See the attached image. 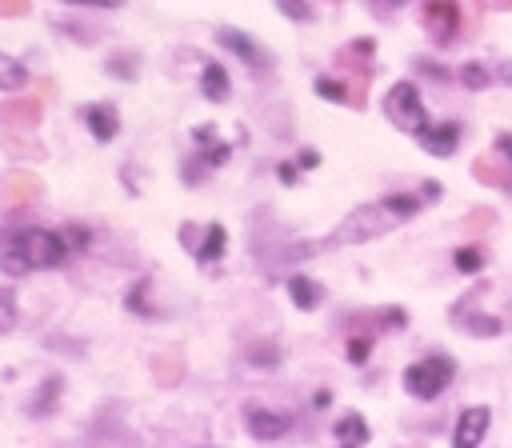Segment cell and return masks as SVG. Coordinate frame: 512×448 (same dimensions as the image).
Instances as JSON below:
<instances>
[{
    "instance_id": "obj_1",
    "label": "cell",
    "mask_w": 512,
    "mask_h": 448,
    "mask_svg": "<svg viewBox=\"0 0 512 448\" xmlns=\"http://www.w3.org/2000/svg\"><path fill=\"white\" fill-rule=\"evenodd\" d=\"M68 244L60 232L48 228H20L4 248H0V268L8 276H24L32 268H60L68 260Z\"/></svg>"
},
{
    "instance_id": "obj_21",
    "label": "cell",
    "mask_w": 512,
    "mask_h": 448,
    "mask_svg": "<svg viewBox=\"0 0 512 448\" xmlns=\"http://www.w3.org/2000/svg\"><path fill=\"white\" fill-rule=\"evenodd\" d=\"M316 92H320L324 100H332V104H344V100H348V88H344L340 80H332V76H316Z\"/></svg>"
},
{
    "instance_id": "obj_29",
    "label": "cell",
    "mask_w": 512,
    "mask_h": 448,
    "mask_svg": "<svg viewBox=\"0 0 512 448\" xmlns=\"http://www.w3.org/2000/svg\"><path fill=\"white\" fill-rule=\"evenodd\" d=\"M28 8H32V0H0V16H4V20L28 16Z\"/></svg>"
},
{
    "instance_id": "obj_35",
    "label": "cell",
    "mask_w": 512,
    "mask_h": 448,
    "mask_svg": "<svg viewBox=\"0 0 512 448\" xmlns=\"http://www.w3.org/2000/svg\"><path fill=\"white\" fill-rule=\"evenodd\" d=\"M384 324L400 328V324H404V312H400V308H388V312H384Z\"/></svg>"
},
{
    "instance_id": "obj_40",
    "label": "cell",
    "mask_w": 512,
    "mask_h": 448,
    "mask_svg": "<svg viewBox=\"0 0 512 448\" xmlns=\"http://www.w3.org/2000/svg\"><path fill=\"white\" fill-rule=\"evenodd\" d=\"M500 4H504V8H512V0H500Z\"/></svg>"
},
{
    "instance_id": "obj_30",
    "label": "cell",
    "mask_w": 512,
    "mask_h": 448,
    "mask_svg": "<svg viewBox=\"0 0 512 448\" xmlns=\"http://www.w3.org/2000/svg\"><path fill=\"white\" fill-rule=\"evenodd\" d=\"M64 244H68V252H72V248H84V244H88V232H84L80 224H68V228H64Z\"/></svg>"
},
{
    "instance_id": "obj_38",
    "label": "cell",
    "mask_w": 512,
    "mask_h": 448,
    "mask_svg": "<svg viewBox=\"0 0 512 448\" xmlns=\"http://www.w3.org/2000/svg\"><path fill=\"white\" fill-rule=\"evenodd\" d=\"M496 148H500V152L508 156V164H512V136H500V140H496Z\"/></svg>"
},
{
    "instance_id": "obj_19",
    "label": "cell",
    "mask_w": 512,
    "mask_h": 448,
    "mask_svg": "<svg viewBox=\"0 0 512 448\" xmlns=\"http://www.w3.org/2000/svg\"><path fill=\"white\" fill-rule=\"evenodd\" d=\"M224 244H228V236H224V228L220 224H208V236H204V244H200V260L208 264V260H220V252H224Z\"/></svg>"
},
{
    "instance_id": "obj_26",
    "label": "cell",
    "mask_w": 512,
    "mask_h": 448,
    "mask_svg": "<svg viewBox=\"0 0 512 448\" xmlns=\"http://www.w3.org/2000/svg\"><path fill=\"white\" fill-rule=\"evenodd\" d=\"M276 8H280L288 20H312V4H308V0H276Z\"/></svg>"
},
{
    "instance_id": "obj_12",
    "label": "cell",
    "mask_w": 512,
    "mask_h": 448,
    "mask_svg": "<svg viewBox=\"0 0 512 448\" xmlns=\"http://www.w3.org/2000/svg\"><path fill=\"white\" fill-rule=\"evenodd\" d=\"M84 124H88V132H92L96 140H112V136L120 132V116H116L112 104H88V108H84Z\"/></svg>"
},
{
    "instance_id": "obj_31",
    "label": "cell",
    "mask_w": 512,
    "mask_h": 448,
    "mask_svg": "<svg viewBox=\"0 0 512 448\" xmlns=\"http://www.w3.org/2000/svg\"><path fill=\"white\" fill-rule=\"evenodd\" d=\"M472 172H476V180H488V184H504V176H500V168H492V164H476Z\"/></svg>"
},
{
    "instance_id": "obj_18",
    "label": "cell",
    "mask_w": 512,
    "mask_h": 448,
    "mask_svg": "<svg viewBox=\"0 0 512 448\" xmlns=\"http://www.w3.org/2000/svg\"><path fill=\"white\" fill-rule=\"evenodd\" d=\"M384 204H388V212H392L396 220H408V216H416V212H420V196H416V192H396V196H384Z\"/></svg>"
},
{
    "instance_id": "obj_3",
    "label": "cell",
    "mask_w": 512,
    "mask_h": 448,
    "mask_svg": "<svg viewBox=\"0 0 512 448\" xmlns=\"http://www.w3.org/2000/svg\"><path fill=\"white\" fill-rule=\"evenodd\" d=\"M456 376V360L444 356V352H428L424 360L408 364L404 368V388L416 396V400H436Z\"/></svg>"
},
{
    "instance_id": "obj_5",
    "label": "cell",
    "mask_w": 512,
    "mask_h": 448,
    "mask_svg": "<svg viewBox=\"0 0 512 448\" xmlns=\"http://www.w3.org/2000/svg\"><path fill=\"white\" fill-rule=\"evenodd\" d=\"M488 424H492V412L484 404H472L456 416V428H452V448H480V440L488 436Z\"/></svg>"
},
{
    "instance_id": "obj_8",
    "label": "cell",
    "mask_w": 512,
    "mask_h": 448,
    "mask_svg": "<svg viewBox=\"0 0 512 448\" xmlns=\"http://www.w3.org/2000/svg\"><path fill=\"white\" fill-rule=\"evenodd\" d=\"M244 428L256 436V440H276L292 428V416L288 412H272V408H248V420Z\"/></svg>"
},
{
    "instance_id": "obj_4",
    "label": "cell",
    "mask_w": 512,
    "mask_h": 448,
    "mask_svg": "<svg viewBox=\"0 0 512 448\" xmlns=\"http://www.w3.org/2000/svg\"><path fill=\"white\" fill-rule=\"evenodd\" d=\"M384 116L400 128V132H412L420 136L428 128V112H424V100L416 92L412 80H396L388 92H384Z\"/></svg>"
},
{
    "instance_id": "obj_37",
    "label": "cell",
    "mask_w": 512,
    "mask_h": 448,
    "mask_svg": "<svg viewBox=\"0 0 512 448\" xmlns=\"http://www.w3.org/2000/svg\"><path fill=\"white\" fill-rule=\"evenodd\" d=\"M440 196V184L436 180H424V200H436Z\"/></svg>"
},
{
    "instance_id": "obj_32",
    "label": "cell",
    "mask_w": 512,
    "mask_h": 448,
    "mask_svg": "<svg viewBox=\"0 0 512 448\" xmlns=\"http://www.w3.org/2000/svg\"><path fill=\"white\" fill-rule=\"evenodd\" d=\"M60 4H72V8H120L124 0H60Z\"/></svg>"
},
{
    "instance_id": "obj_23",
    "label": "cell",
    "mask_w": 512,
    "mask_h": 448,
    "mask_svg": "<svg viewBox=\"0 0 512 448\" xmlns=\"http://www.w3.org/2000/svg\"><path fill=\"white\" fill-rule=\"evenodd\" d=\"M16 324V292L12 288H0V336Z\"/></svg>"
},
{
    "instance_id": "obj_41",
    "label": "cell",
    "mask_w": 512,
    "mask_h": 448,
    "mask_svg": "<svg viewBox=\"0 0 512 448\" xmlns=\"http://www.w3.org/2000/svg\"><path fill=\"white\" fill-rule=\"evenodd\" d=\"M384 4H404V0H384Z\"/></svg>"
},
{
    "instance_id": "obj_36",
    "label": "cell",
    "mask_w": 512,
    "mask_h": 448,
    "mask_svg": "<svg viewBox=\"0 0 512 448\" xmlns=\"http://www.w3.org/2000/svg\"><path fill=\"white\" fill-rule=\"evenodd\" d=\"M300 164H304V168H316V164H320V156H316L312 148H304V152H300Z\"/></svg>"
},
{
    "instance_id": "obj_33",
    "label": "cell",
    "mask_w": 512,
    "mask_h": 448,
    "mask_svg": "<svg viewBox=\"0 0 512 448\" xmlns=\"http://www.w3.org/2000/svg\"><path fill=\"white\" fill-rule=\"evenodd\" d=\"M256 360H260V364H268V368H272V364H276V360H280V356H276V352H272V348H268V344H264V348H252V364H256Z\"/></svg>"
},
{
    "instance_id": "obj_34",
    "label": "cell",
    "mask_w": 512,
    "mask_h": 448,
    "mask_svg": "<svg viewBox=\"0 0 512 448\" xmlns=\"http://www.w3.org/2000/svg\"><path fill=\"white\" fill-rule=\"evenodd\" d=\"M4 148H8V152H28V156H40V148H32V144H20V140H12V136H4Z\"/></svg>"
},
{
    "instance_id": "obj_25",
    "label": "cell",
    "mask_w": 512,
    "mask_h": 448,
    "mask_svg": "<svg viewBox=\"0 0 512 448\" xmlns=\"http://www.w3.org/2000/svg\"><path fill=\"white\" fill-rule=\"evenodd\" d=\"M456 268L460 272H480L484 268V252L480 248H460L456 252Z\"/></svg>"
},
{
    "instance_id": "obj_15",
    "label": "cell",
    "mask_w": 512,
    "mask_h": 448,
    "mask_svg": "<svg viewBox=\"0 0 512 448\" xmlns=\"http://www.w3.org/2000/svg\"><path fill=\"white\" fill-rule=\"evenodd\" d=\"M228 88H232V80H228V72H224V64H204V72H200V92L212 100V104H220V100H228Z\"/></svg>"
},
{
    "instance_id": "obj_22",
    "label": "cell",
    "mask_w": 512,
    "mask_h": 448,
    "mask_svg": "<svg viewBox=\"0 0 512 448\" xmlns=\"http://www.w3.org/2000/svg\"><path fill=\"white\" fill-rule=\"evenodd\" d=\"M128 308H132V312H140V316H156V308L148 304V280L132 284V292H128Z\"/></svg>"
},
{
    "instance_id": "obj_42",
    "label": "cell",
    "mask_w": 512,
    "mask_h": 448,
    "mask_svg": "<svg viewBox=\"0 0 512 448\" xmlns=\"http://www.w3.org/2000/svg\"><path fill=\"white\" fill-rule=\"evenodd\" d=\"M204 448H208V444H204Z\"/></svg>"
},
{
    "instance_id": "obj_20",
    "label": "cell",
    "mask_w": 512,
    "mask_h": 448,
    "mask_svg": "<svg viewBox=\"0 0 512 448\" xmlns=\"http://www.w3.org/2000/svg\"><path fill=\"white\" fill-rule=\"evenodd\" d=\"M152 368H156V380H160V384H176V380H180V356H176V352H164Z\"/></svg>"
},
{
    "instance_id": "obj_27",
    "label": "cell",
    "mask_w": 512,
    "mask_h": 448,
    "mask_svg": "<svg viewBox=\"0 0 512 448\" xmlns=\"http://www.w3.org/2000/svg\"><path fill=\"white\" fill-rule=\"evenodd\" d=\"M368 352H372V336H352V340H348V360H352V364H364Z\"/></svg>"
},
{
    "instance_id": "obj_2",
    "label": "cell",
    "mask_w": 512,
    "mask_h": 448,
    "mask_svg": "<svg viewBox=\"0 0 512 448\" xmlns=\"http://www.w3.org/2000/svg\"><path fill=\"white\" fill-rule=\"evenodd\" d=\"M400 220L388 212V204L380 200V204H364V208H356V212H348L344 216V224L328 236V244L332 248H344V244H364V240H376V236H384L388 228H396Z\"/></svg>"
},
{
    "instance_id": "obj_28",
    "label": "cell",
    "mask_w": 512,
    "mask_h": 448,
    "mask_svg": "<svg viewBox=\"0 0 512 448\" xmlns=\"http://www.w3.org/2000/svg\"><path fill=\"white\" fill-rule=\"evenodd\" d=\"M460 80H464L468 88H484V84H488V72H484V68H480L476 60H472V64H464V72H460Z\"/></svg>"
},
{
    "instance_id": "obj_39",
    "label": "cell",
    "mask_w": 512,
    "mask_h": 448,
    "mask_svg": "<svg viewBox=\"0 0 512 448\" xmlns=\"http://www.w3.org/2000/svg\"><path fill=\"white\" fill-rule=\"evenodd\" d=\"M280 180L292 184V180H296V168H292V164H280Z\"/></svg>"
},
{
    "instance_id": "obj_17",
    "label": "cell",
    "mask_w": 512,
    "mask_h": 448,
    "mask_svg": "<svg viewBox=\"0 0 512 448\" xmlns=\"http://www.w3.org/2000/svg\"><path fill=\"white\" fill-rule=\"evenodd\" d=\"M20 84H28V68L8 52H0V92H16Z\"/></svg>"
},
{
    "instance_id": "obj_6",
    "label": "cell",
    "mask_w": 512,
    "mask_h": 448,
    "mask_svg": "<svg viewBox=\"0 0 512 448\" xmlns=\"http://www.w3.org/2000/svg\"><path fill=\"white\" fill-rule=\"evenodd\" d=\"M216 44L224 48V52H232V56H240L248 68H260V72H268V52L248 36V32H240V28H220L216 32Z\"/></svg>"
},
{
    "instance_id": "obj_24",
    "label": "cell",
    "mask_w": 512,
    "mask_h": 448,
    "mask_svg": "<svg viewBox=\"0 0 512 448\" xmlns=\"http://www.w3.org/2000/svg\"><path fill=\"white\" fill-rule=\"evenodd\" d=\"M108 72L120 76V80H136V60H132L128 52H116V56L108 60Z\"/></svg>"
},
{
    "instance_id": "obj_13",
    "label": "cell",
    "mask_w": 512,
    "mask_h": 448,
    "mask_svg": "<svg viewBox=\"0 0 512 448\" xmlns=\"http://www.w3.org/2000/svg\"><path fill=\"white\" fill-rule=\"evenodd\" d=\"M332 436H336V444H340V448H364L372 432H368V420H364L360 412H348V416H340V420H336Z\"/></svg>"
},
{
    "instance_id": "obj_10",
    "label": "cell",
    "mask_w": 512,
    "mask_h": 448,
    "mask_svg": "<svg viewBox=\"0 0 512 448\" xmlns=\"http://www.w3.org/2000/svg\"><path fill=\"white\" fill-rule=\"evenodd\" d=\"M36 192H40V180H36L32 172H8V176L0 180V196H4L8 208H24Z\"/></svg>"
},
{
    "instance_id": "obj_16",
    "label": "cell",
    "mask_w": 512,
    "mask_h": 448,
    "mask_svg": "<svg viewBox=\"0 0 512 448\" xmlns=\"http://www.w3.org/2000/svg\"><path fill=\"white\" fill-rule=\"evenodd\" d=\"M288 296H292L296 308L312 312V308L320 304V284H312L308 276H288Z\"/></svg>"
},
{
    "instance_id": "obj_9",
    "label": "cell",
    "mask_w": 512,
    "mask_h": 448,
    "mask_svg": "<svg viewBox=\"0 0 512 448\" xmlns=\"http://www.w3.org/2000/svg\"><path fill=\"white\" fill-rule=\"evenodd\" d=\"M0 124H4V128H16V132L36 128V124H40V100H32V96L4 100V104H0Z\"/></svg>"
},
{
    "instance_id": "obj_14",
    "label": "cell",
    "mask_w": 512,
    "mask_h": 448,
    "mask_svg": "<svg viewBox=\"0 0 512 448\" xmlns=\"http://www.w3.org/2000/svg\"><path fill=\"white\" fill-rule=\"evenodd\" d=\"M60 392H64V380H60V376H48V380L36 388V396L28 400V416H32V420H44V416H52V412H56V400H60Z\"/></svg>"
},
{
    "instance_id": "obj_7",
    "label": "cell",
    "mask_w": 512,
    "mask_h": 448,
    "mask_svg": "<svg viewBox=\"0 0 512 448\" xmlns=\"http://www.w3.org/2000/svg\"><path fill=\"white\" fill-rule=\"evenodd\" d=\"M424 28H428L440 44L452 40L456 28H460V4H456V0H428V4H424Z\"/></svg>"
},
{
    "instance_id": "obj_11",
    "label": "cell",
    "mask_w": 512,
    "mask_h": 448,
    "mask_svg": "<svg viewBox=\"0 0 512 448\" xmlns=\"http://www.w3.org/2000/svg\"><path fill=\"white\" fill-rule=\"evenodd\" d=\"M416 140H420L432 156H448V152H456V144H460V124H452V120H444V124H428Z\"/></svg>"
}]
</instances>
